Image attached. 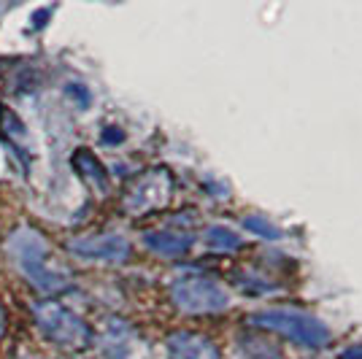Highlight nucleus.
<instances>
[{
	"mask_svg": "<svg viewBox=\"0 0 362 359\" xmlns=\"http://www.w3.org/2000/svg\"><path fill=\"white\" fill-rule=\"evenodd\" d=\"M206 240L211 243L214 249H219V252H235V249H241V238L233 230H227V227H211L206 233Z\"/></svg>",
	"mask_w": 362,
	"mask_h": 359,
	"instance_id": "9d476101",
	"label": "nucleus"
},
{
	"mask_svg": "<svg viewBox=\"0 0 362 359\" xmlns=\"http://www.w3.org/2000/svg\"><path fill=\"white\" fill-rule=\"evenodd\" d=\"M255 327L273 329L287 335L289 341L305 346V348H322L330 341V329L314 316L298 314V311H259L249 319Z\"/></svg>",
	"mask_w": 362,
	"mask_h": 359,
	"instance_id": "7ed1b4c3",
	"label": "nucleus"
},
{
	"mask_svg": "<svg viewBox=\"0 0 362 359\" xmlns=\"http://www.w3.org/2000/svg\"><path fill=\"white\" fill-rule=\"evenodd\" d=\"M74 165L81 170V176H84V179H90L92 184H98V187H106V170H103V165L98 163L87 149L76 151Z\"/></svg>",
	"mask_w": 362,
	"mask_h": 359,
	"instance_id": "1a4fd4ad",
	"label": "nucleus"
},
{
	"mask_svg": "<svg viewBox=\"0 0 362 359\" xmlns=\"http://www.w3.org/2000/svg\"><path fill=\"white\" fill-rule=\"evenodd\" d=\"M122 138H124V135H122L117 127H106V133H103V141H106V143H119Z\"/></svg>",
	"mask_w": 362,
	"mask_h": 359,
	"instance_id": "f8f14e48",
	"label": "nucleus"
},
{
	"mask_svg": "<svg viewBox=\"0 0 362 359\" xmlns=\"http://www.w3.org/2000/svg\"><path fill=\"white\" fill-rule=\"evenodd\" d=\"M8 249L14 254L16 265L25 270V276L33 281V286H38L41 292H60L68 286L65 273L52 265L49 252H46V243L38 233L33 230H16L11 240H8Z\"/></svg>",
	"mask_w": 362,
	"mask_h": 359,
	"instance_id": "f257e3e1",
	"label": "nucleus"
},
{
	"mask_svg": "<svg viewBox=\"0 0 362 359\" xmlns=\"http://www.w3.org/2000/svg\"><path fill=\"white\" fill-rule=\"evenodd\" d=\"M243 227H246L249 233H257V235H262V238H268V240L281 238V230L276 225H271L268 219H262V216H246V219H243Z\"/></svg>",
	"mask_w": 362,
	"mask_h": 359,
	"instance_id": "9b49d317",
	"label": "nucleus"
},
{
	"mask_svg": "<svg viewBox=\"0 0 362 359\" xmlns=\"http://www.w3.org/2000/svg\"><path fill=\"white\" fill-rule=\"evenodd\" d=\"M170 298L187 314H214V311H225L230 298L222 286L203 278V276H184L170 286Z\"/></svg>",
	"mask_w": 362,
	"mask_h": 359,
	"instance_id": "20e7f679",
	"label": "nucleus"
},
{
	"mask_svg": "<svg viewBox=\"0 0 362 359\" xmlns=\"http://www.w3.org/2000/svg\"><path fill=\"white\" fill-rule=\"evenodd\" d=\"M341 359H362V346H351V348H346V351L341 354Z\"/></svg>",
	"mask_w": 362,
	"mask_h": 359,
	"instance_id": "ddd939ff",
	"label": "nucleus"
},
{
	"mask_svg": "<svg viewBox=\"0 0 362 359\" xmlns=\"http://www.w3.org/2000/svg\"><path fill=\"white\" fill-rule=\"evenodd\" d=\"M6 335V311H3V305H0V338Z\"/></svg>",
	"mask_w": 362,
	"mask_h": 359,
	"instance_id": "4468645a",
	"label": "nucleus"
},
{
	"mask_svg": "<svg viewBox=\"0 0 362 359\" xmlns=\"http://www.w3.org/2000/svg\"><path fill=\"white\" fill-rule=\"evenodd\" d=\"M35 314V324L44 332L49 341H54L62 348H84L90 343V327L68 308H62L60 302L52 300H41L33 305Z\"/></svg>",
	"mask_w": 362,
	"mask_h": 359,
	"instance_id": "f03ea898",
	"label": "nucleus"
},
{
	"mask_svg": "<svg viewBox=\"0 0 362 359\" xmlns=\"http://www.w3.org/2000/svg\"><path fill=\"white\" fill-rule=\"evenodd\" d=\"M68 249L84 259H100V262H124L130 257V243L122 235H84L71 240Z\"/></svg>",
	"mask_w": 362,
	"mask_h": 359,
	"instance_id": "423d86ee",
	"label": "nucleus"
},
{
	"mask_svg": "<svg viewBox=\"0 0 362 359\" xmlns=\"http://www.w3.org/2000/svg\"><path fill=\"white\" fill-rule=\"evenodd\" d=\"M168 195H170V176H168L165 170H151V173H146L127 192L124 206H127V211H133V213H144V211L163 206L168 200Z\"/></svg>",
	"mask_w": 362,
	"mask_h": 359,
	"instance_id": "39448f33",
	"label": "nucleus"
},
{
	"mask_svg": "<svg viewBox=\"0 0 362 359\" xmlns=\"http://www.w3.org/2000/svg\"><path fill=\"white\" fill-rule=\"evenodd\" d=\"M168 351H170V359H219V348L209 338L197 335V332H176V335H170Z\"/></svg>",
	"mask_w": 362,
	"mask_h": 359,
	"instance_id": "0eeeda50",
	"label": "nucleus"
},
{
	"mask_svg": "<svg viewBox=\"0 0 362 359\" xmlns=\"http://www.w3.org/2000/svg\"><path fill=\"white\" fill-rule=\"evenodd\" d=\"M144 243L149 246L151 252H157V254H165V257H181L189 252V246H192V238H187V235H173V233H149Z\"/></svg>",
	"mask_w": 362,
	"mask_h": 359,
	"instance_id": "6e6552de",
	"label": "nucleus"
}]
</instances>
